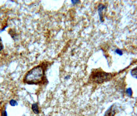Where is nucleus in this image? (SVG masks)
Wrapping results in <instances>:
<instances>
[{"mask_svg": "<svg viewBox=\"0 0 137 116\" xmlns=\"http://www.w3.org/2000/svg\"><path fill=\"white\" fill-rule=\"evenodd\" d=\"M44 69L41 64L34 67L27 72L23 78V82L29 85L41 84L44 78Z\"/></svg>", "mask_w": 137, "mask_h": 116, "instance_id": "f257e3e1", "label": "nucleus"}, {"mask_svg": "<svg viewBox=\"0 0 137 116\" xmlns=\"http://www.w3.org/2000/svg\"><path fill=\"white\" fill-rule=\"evenodd\" d=\"M113 74L111 73H106L102 70H95L93 71L90 79L95 83H102L109 81L113 77Z\"/></svg>", "mask_w": 137, "mask_h": 116, "instance_id": "f03ea898", "label": "nucleus"}, {"mask_svg": "<svg viewBox=\"0 0 137 116\" xmlns=\"http://www.w3.org/2000/svg\"><path fill=\"white\" fill-rule=\"evenodd\" d=\"M106 6L104 5L103 4H100L98 7V12L100 16V19L101 22H103L104 17H103V11L106 8Z\"/></svg>", "mask_w": 137, "mask_h": 116, "instance_id": "7ed1b4c3", "label": "nucleus"}, {"mask_svg": "<svg viewBox=\"0 0 137 116\" xmlns=\"http://www.w3.org/2000/svg\"><path fill=\"white\" fill-rule=\"evenodd\" d=\"M116 108L114 107V106H112L107 110L104 116H114L116 114Z\"/></svg>", "mask_w": 137, "mask_h": 116, "instance_id": "20e7f679", "label": "nucleus"}, {"mask_svg": "<svg viewBox=\"0 0 137 116\" xmlns=\"http://www.w3.org/2000/svg\"><path fill=\"white\" fill-rule=\"evenodd\" d=\"M32 109L33 111V113H34L35 114H36V115L39 114V113H40L38 103H36L32 104Z\"/></svg>", "mask_w": 137, "mask_h": 116, "instance_id": "39448f33", "label": "nucleus"}, {"mask_svg": "<svg viewBox=\"0 0 137 116\" xmlns=\"http://www.w3.org/2000/svg\"><path fill=\"white\" fill-rule=\"evenodd\" d=\"M131 74L132 76L137 79V68H134L131 71Z\"/></svg>", "mask_w": 137, "mask_h": 116, "instance_id": "423d86ee", "label": "nucleus"}, {"mask_svg": "<svg viewBox=\"0 0 137 116\" xmlns=\"http://www.w3.org/2000/svg\"><path fill=\"white\" fill-rule=\"evenodd\" d=\"M9 104L12 106H15L18 105V102L15 100L12 99L9 101Z\"/></svg>", "mask_w": 137, "mask_h": 116, "instance_id": "0eeeda50", "label": "nucleus"}, {"mask_svg": "<svg viewBox=\"0 0 137 116\" xmlns=\"http://www.w3.org/2000/svg\"><path fill=\"white\" fill-rule=\"evenodd\" d=\"M126 92L127 95L128 96H132V95H133V90H132L131 88H128V89H127V90H126Z\"/></svg>", "mask_w": 137, "mask_h": 116, "instance_id": "6e6552de", "label": "nucleus"}, {"mask_svg": "<svg viewBox=\"0 0 137 116\" xmlns=\"http://www.w3.org/2000/svg\"><path fill=\"white\" fill-rule=\"evenodd\" d=\"M115 53L119 55H123V51L120 49H116L115 50Z\"/></svg>", "mask_w": 137, "mask_h": 116, "instance_id": "1a4fd4ad", "label": "nucleus"}, {"mask_svg": "<svg viewBox=\"0 0 137 116\" xmlns=\"http://www.w3.org/2000/svg\"><path fill=\"white\" fill-rule=\"evenodd\" d=\"M1 116H7V113L6 110H3L2 111Z\"/></svg>", "mask_w": 137, "mask_h": 116, "instance_id": "9d476101", "label": "nucleus"}, {"mask_svg": "<svg viewBox=\"0 0 137 116\" xmlns=\"http://www.w3.org/2000/svg\"><path fill=\"white\" fill-rule=\"evenodd\" d=\"M4 49V46L2 42V39L0 38V51H1Z\"/></svg>", "mask_w": 137, "mask_h": 116, "instance_id": "9b49d317", "label": "nucleus"}, {"mask_svg": "<svg viewBox=\"0 0 137 116\" xmlns=\"http://www.w3.org/2000/svg\"><path fill=\"white\" fill-rule=\"evenodd\" d=\"M71 2H72V3L73 4H76L79 3V1H72Z\"/></svg>", "mask_w": 137, "mask_h": 116, "instance_id": "f8f14e48", "label": "nucleus"}, {"mask_svg": "<svg viewBox=\"0 0 137 116\" xmlns=\"http://www.w3.org/2000/svg\"><path fill=\"white\" fill-rule=\"evenodd\" d=\"M69 77H70V76H66V77H65V79H67V78L68 79V78H69Z\"/></svg>", "mask_w": 137, "mask_h": 116, "instance_id": "ddd939ff", "label": "nucleus"}]
</instances>
